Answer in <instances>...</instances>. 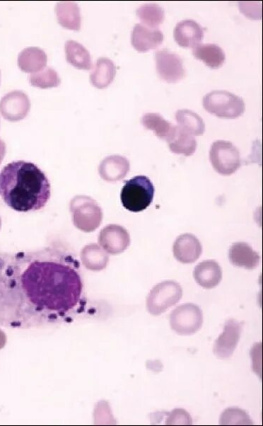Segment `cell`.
Here are the masks:
<instances>
[{
  "instance_id": "obj_13",
  "label": "cell",
  "mask_w": 263,
  "mask_h": 426,
  "mask_svg": "<svg viewBox=\"0 0 263 426\" xmlns=\"http://www.w3.org/2000/svg\"><path fill=\"white\" fill-rule=\"evenodd\" d=\"M173 37L180 47L194 48L201 44L204 38V29L194 20H182L175 25Z\"/></svg>"
},
{
  "instance_id": "obj_6",
  "label": "cell",
  "mask_w": 263,
  "mask_h": 426,
  "mask_svg": "<svg viewBox=\"0 0 263 426\" xmlns=\"http://www.w3.org/2000/svg\"><path fill=\"white\" fill-rule=\"evenodd\" d=\"M209 160L214 169L223 175H232L241 163L239 150L232 142L226 140H217L212 143Z\"/></svg>"
},
{
  "instance_id": "obj_28",
  "label": "cell",
  "mask_w": 263,
  "mask_h": 426,
  "mask_svg": "<svg viewBox=\"0 0 263 426\" xmlns=\"http://www.w3.org/2000/svg\"><path fill=\"white\" fill-rule=\"evenodd\" d=\"M240 11L250 19H261V4L254 1H241L239 4Z\"/></svg>"
},
{
  "instance_id": "obj_29",
  "label": "cell",
  "mask_w": 263,
  "mask_h": 426,
  "mask_svg": "<svg viewBox=\"0 0 263 426\" xmlns=\"http://www.w3.org/2000/svg\"><path fill=\"white\" fill-rule=\"evenodd\" d=\"M0 80H1V72H0Z\"/></svg>"
},
{
  "instance_id": "obj_22",
  "label": "cell",
  "mask_w": 263,
  "mask_h": 426,
  "mask_svg": "<svg viewBox=\"0 0 263 426\" xmlns=\"http://www.w3.org/2000/svg\"><path fill=\"white\" fill-rule=\"evenodd\" d=\"M175 120L180 129L194 137L202 135L205 131L203 119L191 110H178L175 113Z\"/></svg>"
},
{
  "instance_id": "obj_12",
  "label": "cell",
  "mask_w": 263,
  "mask_h": 426,
  "mask_svg": "<svg viewBox=\"0 0 263 426\" xmlns=\"http://www.w3.org/2000/svg\"><path fill=\"white\" fill-rule=\"evenodd\" d=\"M163 38V34L160 29L136 23L132 32L131 42L136 50L146 52L159 47Z\"/></svg>"
},
{
  "instance_id": "obj_18",
  "label": "cell",
  "mask_w": 263,
  "mask_h": 426,
  "mask_svg": "<svg viewBox=\"0 0 263 426\" xmlns=\"http://www.w3.org/2000/svg\"><path fill=\"white\" fill-rule=\"evenodd\" d=\"M59 23L64 28L79 30L81 28V14L78 4L73 1L59 2L55 7Z\"/></svg>"
},
{
  "instance_id": "obj_2",
  "label": "cell",
  "mask_w": 263,
  "mask_h": 426,
  "mask_svg": "<svg viewBox=\"0 0 263 426\" xmlns=\"http://www.w3.org/2000/svg\"><path fill=\"white\" fill-rule=\"evenodd\" d=\"M0 194L11 209L21 212L42 209L51 195V186L45 173L32 162L15 161L0 173Z\"/></svg>"
},
{
  "instance_id": "obj_10",
  "label": "cell",
  "mask_w": 263,
  "mask_h": 426,
  "mask_svg": "<svg viewBox=\"0 0 263 426\" xmlns=\"http://www.w3.org/2000/svg\"><path fill=\"white\" fill-rule=\"evenodd\" d=\"M242 332V323L234 319L228 320L222 333L216 340L214 353L220 359L230 357L239 342Z\"/></svg>"
},
{
  "instance_id": "obj_9",
  "label": "cell",
  "mask_w": 263,
  "mask_h": 426,
  "mask_svg": "<svg viewBox=\"0 0 263 426\" xmlns=\"http://www.w3.org/2000/svg\"><path fill=\"white\" fill-rule=\"evenodd\" d=\"M30 108L28 96L21 91H13L0 100V113L9 121H18L26 117Z\"/></svg>"
},
{
  "instance_id": "obj_8",
  "label": "cell",
  "mask_w": 263,
  "mask_h": 426,
  "mask_svg": "<svg viewBox=\"0 0 263 426\" xmlns=\"http://www.w3.org/2000/svg\"><path fill=\"white\" fill-rule=\"evenodd\" d=\"M156 67L161 79L168 83H176L185 76V69L181 57L167 49L155 53Z\"/></svg>"
},
{
  "instance_id": "obj_21",
  "label": "cell",
  "mask_w": 263,
  "mask_h": 426,
  "mask_svg": "<svg viewBox=\"0 0 263 426\" xmlns=\"http://www.w3.org/2000/svg\"><path fill=\"white\" fill-rule=\"evenodd\" d=\"M65 54L67 62L79 69L89 70L93 63L89 52L81 43L69 40L65 43Z\"/></svg>"
},
{
  "instance_id": "obj_3",
  "label": "cell",
  "mask_w": 263,
  "mask_h": 426,
  "mask_svg": "<svg viewBox=\"0 0 263 426\" xmlns=\"http://www.w3.org/2000/svg\"><path fill=\"white\" fill-rule=\"evenodd\" d=\"M155 192L153 184L146 175H136L125 181L120 193L123 207L132 212L146 209L152 202Z\"/></svg>"
},
{
  "instance_id": "obj_17",
  "label": "cell",
  "mask_w": 263,
  "mask_h": 426,
  "mask_svg": "<svg viewBox=\"0 0 263 426\" xmlns=\"http://www.w3.org/2000/svg\"><path fill=\"white\" fill-rule=\"evenodd\" d=\"M141 123L145 128L154 132L155 134L168 142L174 136L176 125L163 118L159 113H148L141 118Z\"/></svg>"
},
{
  "instance_id": "obj_15",
  "label": "cell",
  "mask_w": 263,
  "mask_h": 426,
  "mask_svg": "<svg viewBox=\"0 0 263 426\" xmlns=\"http://www.w3.org/2000/svg\"><path fill=\"white\" fill-rule=\"evenodd\" d=\"M193 276L199 285L205 289H211L220 283L222 270L216 260H206L196 265Z\"/></svg>"
},
{
  "instance_id": "obj_26",
  "label": "cell",
  "mask_w": 263,
  "mask_h": 426,
  "mask_svg": "<svg viewBox=\"0 0 263 426\" xmlns=\"http://www.w3.org/2000/svg\"><path fill=\"white\" fill-rule=\"evenodd\" d=\"M220 425H253L249 415L238 408L226 409L220 418Z\"/></svg>"
},
{
  "instance_id": "obj_16",
  "label": "cell",
  "mask_w": 263,
  "mask_h": 426,
  "mask_svg": "<svg viewBox=\"0 0 263 426\" xmlns=\"http://www.w3.org/2000/svg\"><path fill=\"white\" fill-rule=\"evenodd\" d=\"M47 56L44 50L37 47L23 50L18 57V65L24 72L35 73L46 67Z\"/></svg>"
},
{
  "instance_id": "obj_14",
  "label": "cell",
  "mask_w": 263,
  "mask_h": 426,
  "mask_svg": "<svg viewBox=\"0 0 263 426\" xmlns=\"http://www.w3.org/2000/svg\"><path fill=\"white\" fill-rule=\"evenodd\" d=\"M228 258L233 265L247 270L256 268L260 260L259 255L248 243L242 241L230 246Z\"/></svg>"
},
{
  "instance_id": "obj_25",
  "label": "cell",
  "mask_w": 263,
  "mask_h": 426,
  "mask_svg": "<svg viewBox=\"0 0 263 426\" xmlns=\"http://www.w3.org/2000/svg\"><path fill=\"white\" fill-rule=\"evenodd\" d=\"M31 86L40 88L57 87L60 84V78L57 71L50 67H45L42 70L31 74L28 76Z\"/></svg>"
},
{
  "instance_id": "obj_1",
  "label": "cell",
  "mask_w": 263,
  "mask_h": 426,
  "mask_svg": "<svg viewBox=\"0 0 263 426\" xmlns=\"http://www.w3.org/2000/svg\"><path fill=\"white\" fill-rule=\"evenodd\" d=\"M76 255L60 246L0 253V326L33 329L93 316Z\"/></svg>"
},
{
  "instance_id": "obj_23",
  "label": "cell",
  "mask_w": 263,
  "mask_h": 426,
  "mask_svg": "<svg viewBox=\"0 0 263 426\" xmlns=\"http://www.w3.org/2000/svg\"><path fill=\"white\" fill-rule=\"evenodd\" d=\"M170 150L177 154L185 156L192 155L197 149V141L194 137L176 125L173 137L168 142Z\"/></svg>"
},
{
  "instance_id": "obj_24",
  "label": "cell",
  "mask_w": 263,
  "mask_h": 426,
  "mask_svg": "<svg viewBox=\"0 0 263 426\" xmlns=\"http://www.w3.org/2000/svg\"><path fill=\"white\" fill-rule=\"evenodd\" d=\"M136 15L141 24L157 28L164 21L165 13L163 8L157 4H144L136 10Z\"/></svg>"
},
{
  "instance_id": "obj_27",
  "label": "cell",
  "mask_w": 263,
  "mask_h": 426,
  "mask_svg": "<svg viewBox=\"0 0 263 426\" xmlns=\"http://www.w3.org/2000/svg\"><path fill=\"white\" fill-rule=\"evenodd\" d=\"M165 425H192V420L189 414L185 410L177 408L167 413Z\"/></svg>"
},
{
  "instance_id": "obj_7",
  "label": "cell",
  "mask_w": 263,
  "mask_h": 426,
  "mask_svg": "<svg viewBox=\"0 0 263 426\" xmlns=\"http://www.w3.org/2000/svg\"><path fill=\"white\" fill-rule=\"evenodd\" d=\"M202 323L201 310L198 306L191 303L177 306L170 316L171 328L182 335L195 333L200 329Z\"/></svg>"
},
{
  "instance_id": "obj_20",
  "label": "cell",
  "mask_w": 263,
  "mask_h": 426,
  "mask_svg": "<svg viewBox=\"0 0 263 426\" xmlns=\"http://www.w3.org/2000/svg\"><path fill=\"white\" fill-rule=\"evenodd\" d=\"M192 54L195 58L202 61L211 69L219 68L226 59V55L222 48L213 43L197 45L193 48Z\"/></svg>"
},
{
  "instance_id": "obj_4",
  "label": "cell",
  "mask_w": 263,
  "mask_h": 426,
  "mask_svg": "<svg viewBox=\"0 0 263 426\" xmlns=\"http://www.w3.org/2000/svg\"><path fill=\"white\" fill-rule=\"evenodd\" d=\"M202 104L208 113L221 118H237L245 110L242 98L225 90H216L206 93L203 98Z\"/></svg>"
},
{
  "instance_id": "obj_11",
  "label": "cell",
  "mask_w": 263,
  "mask_h": 426,
  "mask_svg": "<svg viewBox=\"0 0 263 426\" xmlns=\"http://www.w3.org/2000/svg\"><path fill=\"white\" fill-rule=\"evenodd\" d=\"M173 252L175 258L185 264L195 262L202 253V246L199 239L189 233L181 234L175 239Z\"/></svg>"
},
{
  "instance_id": "obj_5",
  "label": "cell",
  "mask_w": 263,
  "mask_h": 426,
  "mask_svg": "<svg viewBox=\"0 0 263 426\" xmlns=\"http://www.w3.org/2000/svg\"><path fill=\"white\" fill-rule=\"evenodd\" d=\"M182 296V289L176 282L166 280L155 285L150 291L146 307L154 316L160 315L177 303Z\"/></svg>"
},
{
  "instance_id": "obj_19",
  "label": "cell",
  "mask_w": 263,
  "mask_h": 426,
  "mask_svg": "<svg viewBox=\"0 0 263 426\" xmlns=\"http://www.w3.org/2000/svg\"><path fill=\"white\" fill-rule=\"evenodd\" d=\"M116 75V67L114 62L107 57H100L90 75L92 85L103 89L108 86Z\"/></svg>"
}]
</instances>
